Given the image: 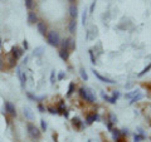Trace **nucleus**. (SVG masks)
<instances>
[{
    "label": "nucleus",
    "mask_w": 151,
    "mask_h": 142,
    "mask_svg": "<svg viewBox=\"0 0 151 142\" xmlns=\"http://www.w3.org/2000/svg\"><path fill=\"white\" fill-rule=\"evenodd\" d=\"M97 120H98V114H97V113H92V114H88V116H87L86 122H87V124H92V123L96 122Z\"/></svg>",
    "instance_id": "10"
},
{
    "label": "nucleus",
    "mask_w": 151,
    "mask_h": 142,
    "mask_svg": "<svg viewBox=\"0 0 151 142\" xmlns=\"http://www.w3.org/2000/svg\"><path fill=\"white\" fill-rule=\"evenodd\" d=\"M72 124H73V127L76 128H78V130H82L85 126H83V122L78 118V117H74V118H72Z\"/></svg>",
    "instance_id": "8"
},
{
    "label": "nucleus",
    "mask_w": 151,
    "mask_h": 142,
    "mask_svg": "<svg viewBox=\"0 0 151 142\" xmlns=\"http://www.w3.org/2000/svg\"><path fill=\"white\" fill-rule=\"evenodd\" d=\"M92 72H93V74L97 77V78H98V79H100L101 82H104V83H110V84H115V83H116V82H115L113 79H110V78H106V77L101 76V74H100V73H98L97 70H94V69L92 70Z\"/></svg>",
    "instance_id": "6"
},
{
    "label": "nucleus",
    "mask_w": 151,
    "mask_h": 142,
    "mask_svg": "<svg viewBox=\"0 0 151 142\" xmlns=\"http://www.w3.org/2000/svg\"><path fill=\"white\" fill-rule=\"evenodd\" d=\"M69 14H71L72 18H77L78 10H77V6H76V5H71V8H69Z\"/></svg>",
    "instance_id": "18"
},
{
    "label": "nucleus",
    "mask_w": 151,
    "mask_h": 142,
    "mask_svg": "<svg viewBox=\"0 0 151 142\" xmlns=\"http://www.w3.org/2000/svg\"><path fill=\"white\" fill-rule=\"evenodd\" d=\"M24 116L28 118V120H34V114H33V112H32V109L29 108V107H24Z\"/></svg>",
    "instance_id": "13"
},
{
    "label": "nucleus",
    "mask_w": 151,
    "mask_h": 142,
    "mask_svg": "<svg viewBox=\"0 0 151 142\" xmlns=\"http://www.w3.org/2000/svg\"><path fill=\"white\" fill-rule=\"evenodd\" d=\"M28 132H29V135H30V137H33V138H39V137H40L39 130H38L34 124H32V123L28 124Z\"/></svg>",
    "instance_id": "3"
},
{
    "label": "nucleus",
    "mask_w": 151,
    "mask_h": 142,
    "mask_svg": "<svg viewBox=\"0 0 151 142\" xmlns=\"http://www.w3.org/2000/svg\"><path fill=\"white\" fill-rule=\"evenodd\" d=\"M79 94L81 97L86 99L87 102H89V103H94L96 102V97H94L93 92L89 89V88H81L79 89Z\"/></svg>",
    "instance_id": "2"
},
{
    "label": "nucleus",
    "mask_w": 151,
    "mask_h": 142,
    "mask_svg": "<svg viewBox=\"0 0 151 142\" xmlns=\"http://www.w3.org/2000/svg\"><path fill=\"white\" fill-rule=\"evenodd\" d=\"M137 93H139V91H131L130 93H127V94L125 96V97H126L127 99H132V98H133L137 94Z\"/></svg>",
    "instance_id": "24"
},
{
    "label": "nucleus",
    "mask_w": 151,
    "mask_h": 142,
    "mask_svg": "<svg viewBox=\"0 0 151 142\" xmlns=\"http://www.w3.org/2000/svg\"><path fill=\"white\" fill-rule=\"evenodd\" d=\"M4 67H3V59H1V56H0V70H3Z\"/></svg>",
    "instance_id": "40"
},
{
    "label": "nucleus",
    "mask_w": 151,
    "mask_h": 142,
    "mask_svg": "<svg viewBox=\"0 0 151 142\" xmlns=\"http://www.w3.org/2000/svg\"><path fill=\"white\" fill-rule=\"evenodd\" d=\"M40 126H42V131H46V130H47V123H46L44 120L40 121Z\"/></svg>",
    "instance_id": "31"
},
{
    "label": "nucleus",
    "mask_w": 151,
    "mask_h": 142,
    "mask_svg": "<svg viewBox=\"0 0 151 142\" xmlns=\"http://www.w3.org/2000/svg\"><path fill=\"white\" fill-rule=\"evenodd\" d=\"M79 73H81V77H82V79H83V81H87V79H88V76H87V73H86L85 68H81Z\"/></svg>",
    "instance_id": "25"
},
{
    "label": "nucleus",
    "mask_w": 151,
    "mask_h": 142,
    "mask_svg": "<svg viewBox=\"0 0 151 142\" xmlns=\"http://www.w3.org/2000/svg\"><path fill=\"white\" fill-rule=\"evenodd\" d=\"M48 111H49V113H52V114H58L59 113L57 108H52V107H49V108H48Z\"/></svg>",
    "instance_id": "29"
},
{
    "label": "nucleus",
    "mask_w": 151,
    "mask_h": 142,
    "mask_svg": "<svg viewBox=\"0 0 151 142\" xmlns=\"http://www.w3.org/2000/svg\"><path fill=\"white\" fill-rule=\"evenodd\" d=\"M142 98H144V94H141V93H137V94L132 99H130L131 102L130 103H136V102H139V101H141Z\"/></svg>",
    "instance_id": "20"
},
{
    "label": "nucleus",
    "mask_w": 151,
    "mask_h": 142,
    "mask_svg": "<svg viewBox=\"0 0 151 142\" xmlns=\"http://www.w3.org/2000/svg\"><path fill=\"white\" fill-rule=\"evenodd\" d=\"M112 97H115V98L117 99V98L120 97V92H117V91H115V92H113V96H112Z\"/></svg>",
    "instance_id": "36"
},
{
    "label": "nucleus",
    "mask_w": 151,
    "mask_h": 142,
    "mask_svg": "<svg viewBox=\"0 0 151 142\" xmlns=\"http://www.w3.org/2000/svg\"><path fill=\"white\" fill-rule=\"evenodd\" d=\"M0 47H1V39H0Z\"/></svg>",
    "instance_id": "42"
},
{
    "label": "nucleus",
    "mask_w": 151,
    "mask_h": 142,
    "mask_svg": "<svg viewBox=\"0 0 151 142\" xmlns=\"http://www.w3.org/2000/svg\"><path fill=\"white\" fill-rule=\"evenodd\" d=\"M47 40L48 43L52 45V47H58L61 44V39H59V34L57 33L56 30H52V31H48L47 33Z\"/></svg>",
    "instance_id": "1"
},
{
    "label": "nucleus",
    "mask_w": 151,
    "mask_h": 142,
    "mask_svg": "<svg viewBox=\"0 0 151 142\" xmlns=\"http://www.w3.org/2000/svg\"><path fill=\"white\" fill-rule=\"evenodd\" d=\"M68 1H71V3H73V1H76V0H68Z\"/></svg>",
    "instance_id": "41"
},
{
    "label": "nucleus",
    "mask_w": 151,
    "mask_h": 142,
    "mask_svg": "<svg viewBox=\"0 0 151 142\" xmlns=\"http://www.w3.org/2000/svg\"><path fill=\"white\" fill-rule=\"evenodd\" d=\"M69 31L71 33H76V29H77V20L76 19H72L69 21Z\"/></svg>",
    "instance_id": "15"
},
{
    "label": "nucleus",
    "mask_w": 151,
    "mask_h": 142,
    "mask_svg": "<svg viewBox=\"0 0 151 142\" xmlns=\"http://www.w3.org/2000/svg\"><path fill=\"white\" fill-rule=\"evenodd\" d=\"M74 89H76V84L74 82H71L69 83V87H68V92H67V97H71V96L74 93Z\"/></svg>",
    "instance_id": "16"
},
{
    "label": "nucleus",
    "mask_w": 151,
    "mask_h": 142,
    "mask_svg": "<svg viewBox=\"0 0 151 142\" xmlns=\"http://www.w3.org/2000/svg\"><path fill=\"white\" fill-rule=\"evenodd\" d=\"M64 76H66V74H64V72H59V74H58V79H59V81H62V79L64 78Z\"/></svg>",
    "instance_id": "34"
},
{
    "label": "nucleus",
    "mask_w": 151,
    "mask_h": 142,
    "mask_svg": "<svg viewBox=\"0 0 151 142\" xmlns=\"http://www.w3.org/2000/svg\"><path fill=\"white\" fill-rule=\"evenodd\" d=\"M5 108H6V112H8L10 116H13V117H15V116H17V111H15V107L13 106V103H10V102H5Z\"/></svg>",
    "instance_id": "7"
},
{
    "label": "nucleus",
    "mask_w": 151,
    "mask_h": 142,
    "mask_svg": "<svg viewBox=\"0 0 151 142\" xmlns=\"http://www.w3.org/2000/svg\"><path fill=\"white\" fill-rule=\"evenodd\" d=\"M27 96H28L30 99L37 101V102H42V101H44V99H46V96H40V97H38V96L32 94V93H29V92H27Z\"/></svg>",
    "instance_id": "12"
},
{
    "label": "nucleus",
    "mask_w": 151,
    "mask_h": 142,
    "mask_svg": "<svg viewBox=\"0 0 151 142\" xmlns=\"http://www.w3.org/2000/svg\"><path fill=\"white\" fill-rule=\"evenodd\" d=\"M112 136H113V140H115L116 142H117L120 138H121V137H122V135H121V131H120V130H113V131H112Z\"/></svg>",
    "instance_id": "17"
},
{
    "label": "nucleus",
    "mask_w": 151,
    "mask_h": 142,
    "mask_svg": "<svg viewBox=\"0 0 151 142\" xmlns=\"http://www.w3.org/2000/svg\"><path fill=\"white\" fill-rule=\"evenodd\" d=\"M94 6H96V1H93V3H92V5H91V13H93Z\"/></svg>",
    "instance_id": "39"
},
{
    "label": "nucleus",
    "mask_w": 151,
    "mask_h": 142,
    "mask_svg": "<svg viewBox=\"0 0 151 142\" xmlns=\"http://www.w3.org/2000/svg\"><path fill=\"white\" fill-rule=\"evenodd\" d=\"M116 122H117V118H116V116H115L113 113H111V114H110V123L112 124V123H116Z\"/></svg>",
    "instance_id": "28"
},
{
    "label": "nucleus",
    "mask_w": 151,
    "mask_h": 142,
    "mask_svg": "<svg viewBox=\"0 0 151 142\" xmlns=\"http://www.w3.org/2000/svg\"><path fill=\"white\" fill-rule=\"evenodd\" d=\"M62 114H63V116H64V117H66V118H68V116H69V113H68V111H63V112H62Z\"/></svg>",
    "instance_id": "38"
},
{
    "label": "nucleus",
    "mask_w": 151,
    "mask_h": 142,
    "mask_svg": "<svg viewBox=\"0 0 151 142\" xmlns=\"http://www.w3.org/2000/svg\"><path fill=\"white\" fill-rule=\"evenodd\" d=\"M23 45H24L25 49H28L29 48V44H28V42H27V40H24V42H23Z\"/></svg>",
    "instance_id": "37"
},
{
    "label": "nucleus",
    "mask_w": 151,
    "mask_h": 142,
    "mask_svg": "<svg viewBox=\"0 0 151 142\" xmlns=\"http://www.w3.org/2000/svg\"><path fill=\"white\" fill-rule=\"evenodd\" d=\"M38 21V18L35 15V13H29L28 14V23L29 24H35Z\"/></svg>",
    "instance_id": "14"
},
{
    "label": "nucleus",
    "mask_w": 151,
    "mask_h": 142,
    "mask_svg": "<svg viewBox=\"0 0 151 142\" xmlns=\"http://www.w3.org/2000/svg\"><path fill=\"white\" fill-rule=\"evenodd\" d=\"M88 142H91V141H88Z\"/></svg>",
    "instance_id": "43"
},
{
    "label": "nucleus",
    "mask_w": 151,
    "mask_h": 142,
    "mask_svg": "<svg viewBox=\"0 0 151 142\" xmlns=\"http://www.w3.org/2000/svg\"><path fill=\"white\" fill-rule=\"evenodd\" d=\"M34 56L35 57H42L43 56V48L42 47H38L34 49Z\"/></svg>",
    "instance_id": "22"
},
{
    "label": "nucleus",
    "mask_w": 151,
    "mask_h": 142,
    "mask_svg": "<svg viewBox=\"0 0 151 142\" xmlns=\"http://www.w3.org/2000/svg\"><path fill=\"white\" fill-rule=\"evenodd\" d=\"M15 63H17V59H15V58L10 54L9 59H8V64H9V67H14V66H15Z\"/></svg>",
    "instance_id": "23"
},
{
    "label": "nucleus",
    "mask_w": 151,
    "mask_h": 142,
    "mask_svg": "<svg viewBox=\"0 0 151 142\" xmlns=\"http://www.w3.org/2000/svg\"><path fill=\"white\" fill-rule=\"evenodd\" d=\"M59 57L62 58L64 62H67L68 58H69V50H67V49H61V50H59Z\"/></svg>",
    "instance_id": "11"
},
{
    "label": "nucleus",
    "mask_w": 151,
    "mask_h": 142,
    "mask_svg": "<svg viewBox=\"0 0 151 142\" xmlns=\"http://www.w3.org/2000/svg\"><path fill=\"white\" fill-rule=\"evenodd\" d=\"M142 140H145L144 135H135V142H141Z\"/></svg>",
    "instance_id": "26"
},
{
    "label": "nucleus",
    "mask_w": 151,
    "mask_h": 142,
    "mask_svg": "<svg viewBox=\"0 0 151 142\" xmlns=\"http://www.w3.org/2000/svg\"><path fill=\"white\" fill-rule=\"evenodd\" d=\"M89 56H91V60H92V63H96V59H94V56H93V52L92 50H89Z\"/></svg>",
    "instance_id": "33"
},
{
    "label": "nucleus",
    "mask_w": 151,
    "mask_h": 142,
    "mask_svg": "<svg viewBox=\"0 0 151 142\" xmlns=\"http://www.w3.org/2000/svg\"><path fill=\"white\" fill-rule=\"evenodd\" d=\"M150 69H151V62H150V63H149V64H147L146 67H145L144 69H142V70L140 72V73H139V77H142L144 74H146V73H147V72H149Z\"/></svg>",
    "instance_id": "21"
},
{
    "label": "nucleus",
    "mask_w": 151,
    "mask_h": 142,
    "mask_svg": "<svg viewBox=\"0 0 151 142\" xmlns=\"http://www.w3.org/2000/svg\"><path fill=\"white\" fill-rule=\"evenodd\" d=\"M17 74H18L19 79H20V84H21V87H25V83H27V76H25V72H23L20 67H17Z\"/></svg>",
    "instance_id": "4"
},
{
    "label": "nucleus",
    "mask_w": 151,
    "mask_h": 142,
    "mask_svg": "<svg viewBox=\"0 0 151 142\" xmlns=\"http://www.w3.org/2000/svg\"><path fill=\"white\" fill-rule=\"evenodd\" d=\"M23 53H24V50H23L21 48L17 47V45L11 48V52H10V54H11L13 57L15 58V59H18V58L21 57V56H23Z\"/></svg>",
    "instance_id": "5"
},
{
    "label": "nucleus",
    "mask_w": 151,
    "mask_h": 142,
    "mask_svg": "<svg viewBox=\"0 0 151 142\" xmlns=\"http://www.w3.org/2000/svg\"><path fill=\"white\" fill-rule=\"evenodd\" d=\"M38 31L42 34V35H46L48 31H47V24L43 23V21H39L38 23Z\"/></svg>",
    "instance_id": "9"
},
{
    "label": "nucleus",
    "mask_w": 151,
    "mask_h": 142,
    "mask_svg": "<svg viewBox=\"0 0 151 142\" xmlns=\"http://www.w3.org/2000/svg\"><path fill=\"white\" fill-rule=\"evenodd\" d=\"M50 83L52 84L56 83V70H52V73H50Z\"/></svg>",
    "instance_id": "27"
},
{
    "label": "nucleus",
    "mask_w": 151,
    "mask_h": 142,
    "mask_svg": "<svg viewBox=\"0 0 151 142\" xmlns=\"http://www.w3.org/2000/svg\"><path fill=\"white\" fill-rule=\"evenodd\" d=\"M25 6H27L28 9H30V8L33 6V0H25Z\"/></svg>",
    "instance_id": "30"
},
{
    "label": "nucleus",
    "mask_w": 151,
    "mask_h": 142,
    "mask_svg": "<svg viewBox=\"0 0 151 142\" xmlns=\"http://www.w3.org/2000/svg\"><path fill=\"white\" fill-rule=\"evenodd\" d=\"M38 109H39V111H40L42 113H43V112H46V108H44V106H43L42 103L38 104Z\"/></svg>",
    "instance_id": "32"
},
{
    "label": "nucleus",
    "mask_w": 151,
    "mask_h": 142,
    "mask_svg": "<svg viewBox=\"0 0 151 142\" xmlns=\"http://www.w3.org/2000/svg\"><path fill=\"white\" fill-rule=\"evenodd\" d=\"M86 18H87V13H86V10H85V13H83V15H82V21H83V24H86Z\"/></svg>",
    "instance_id": "35"
},
{
    "label": "nucleus",
    "mask_w": 151,
    "mask_h": 142,
    "mask_svg": "<svg viewBox=\"0 0 151 142\" xmlns=\"http://www.w3.org/2000/svg\"><path fill=\"white\" fill-rule=\"evenodd\" d=\"M102 98H103L104 101H107V102H110V103H116V98L115 97H110V96H107V94H104V93H102Z\"/></svg>",
    "instance_id": "19"
}]
</instances>
